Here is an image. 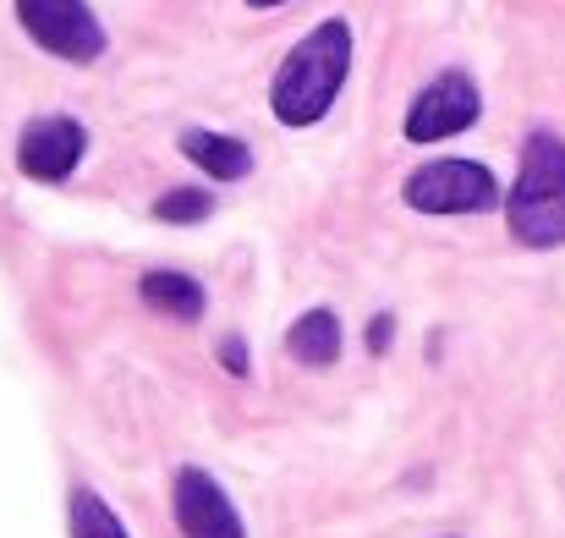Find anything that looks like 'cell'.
Returning <instances> with one entry per match:
<instances>
[{"instance_id": "cell-1", "label": "cell", "mask_w": 565, "mask_h": 538, "mask_svg": "<svg viewBox=\"0 0 565 538\" xmlns=\"http://www.w3.org/2000/svg\"><path fill=\"white\" fill-rule=\"evenodd\" d=\"M352 55H358V39H352L347 17H330L308 39H297L269 88V110L280 116V127H313L347 88Z\"/></svg>"}, {"instance_id": "cell-2", "label": "cell", "mask_w": 565, "mask_h": 538, "mask_svg": "<svg viewBox=\"0 0 565 538\" xmlns=\"http://www.w3.org/2000/svg\"><path fill=\"white\" fill-rule=\"evenodd\" d=\"M505 225L522 247H565V138L539 127L522 144V171L505 192Z\"/></svg>"}, {"instance_id": "cell-3", "label": "cell", "mask_w": 565, "mask_h": 538, "mask_svg": "<svg viewBox=\"0 0 565 538\" xmlns=\"http://www.w3.org/2000/svg\"><path fill=\"white\" fill-rule=\"evenodd\" d=\"M417 214H478L500 203V181L478 160H428L406 177L401 192Z\"/></svg>"}, {"instance_id": "cell-4", "label": "cell", "mask_w": 565, "mask_h": 538, "mask_svg": "<svg viewBox=\"0 0 565 538\" xmlns=\"http://www.w3.org/2000/svg\"><path fill=\"white\" fill-rule=\"evenodd\" d=\"M17 22L28 28V39L61 61H99L105 55V28L94 17L88 0H17Z\"/></svg>"}, {"instance_id": "cell-5", "label": "cell", "mask_w": 565, "mask_h": 538, "mask_svg": "<svg viewBox=\"0 0 565 538\" xmlns=\"http://www.w3.org/2000/svg\"><path fill=\"white\" fill-rule=\"evenodd\" d=\"M483 110V94L467 72H439L406 110V138L412 144H445L456 133H467Z\"/></svg>"}, {"instance_id": "cell-6", "label": "cell", "mask_w": 565, "mask_h": 538, "mask_svg": "<svg viewBox=\"0 0 565 538\" xmlns=\"http://www.w3.org/2000/svg\"><path fill=\"white\" fill-rule=\"evenodd\" d=\"M83 155H88V133L72 116H39L17 138V166L33 181H66Z\"/></svg>"}, {"instance_id": "cell-7", "label": "cell", "mask_w": 565, "mask_h": 538, "mask_svg": "<svg viewBox=\"0 0 565 538\" xmlns=\"http://www.w3.org/2000/svg\"><path fill=\"white\" fill-rule=\"evenodd\" d=\"M171 511H177V528L188 538H247L231 495L203 467H182L171 478Z\"/></svg>"}, {"instance_id": "cell-8", "label": "cell", "mask_w": 565, "mask_h": 538, "mask_svg": "<svg viewBox=\"0 0 565 538\" xmlns=\"http://www.w3.org/2000/svg\"><path fill=\"white\" fill-rule=\"evenodd\" d=\"M182 155H188L198 171H209V177L220 181H242L253 171V149L242 144V138H225V133H209V127H182Z\"/></svg>"}, {"instance_id": "cell-9", "label": "cell", "mask_w": 565, "mask_h": 538, "mask_svg": "<svg viewBox=\"0 0 565 538\" xmlns=\"http://www.w3.org/2000/svg\"><path fill=\"white\" fill-rule=\"evenodd\" d=\"M138 297L154 308V314H166V319H203V286L182 275V270H149L143 281H138Z\"/></svg>"}, {"instance_id": "cell-10", "label": "cell", "mask_w": 565, "mask_h": 538, "mask_svg": "<svg viewBox=\"0 0 565 538\" xmlns=\"http://www.w3.org/2000/svg\"><path fill=\"white\" fill-rule=\"evenodd\" d=\"M286 352L297 362H308V368H330V362L341 358V319H335L330 308L302 314V319L286 330Z\"/></svg>"}, {"instance_id": "cell-11", "label": "cell", "mask_w": 565, "mask_h": 538, "mask_svg": "<svg viewBox=\"0 0 565 538\" xmlns=\"http://www.w3.org/2000/svg\"><path fill=\"white\" fill-rule=\"evenodd\" d=\"M72 538H132V534L121 528V517L94 489H72Z\"/></svg>"}, {"instance_id": "cell-12", "label": "cell", "mask_w": 565, "mask_h": 538, "mask_svg": "<svg viewBox=\"0 0 565 538\" xmlns=\"http://www.w3.org/2000/svg\"><path fill=\"white\" fill-rule=\"evenodd\" d=\"M154 214L171 220V225H177V220L192 225V220H209V214H214V198H209L203 187H177V192H166V198L154 203Z\"/></svg>"}, {"instance_id": "cell-13", "label": "cell", "mask_w": 565, "mask_h": 538, "mask_svg": "<svg viewBox=\"0 0 565 538\" xmlns=\"http://www.w3.org/2000/svg\"><path fill=\"white\" fill-rule=\"evenodd\" d=\"M220 362L231 368V373H247V347L231 336V341H220Z\"/></svg>"}, {"instance_id": "cell-14", "label": "cell", "mask_w": 565, "mask_h": 538, "mask_svg": "<svg viewBox=\"0 0 565 538\" xmlns=\"http://www.w3.org/2000/svg\"><path fill=\"white\" fill-rule=\"evenodd\" d=\"M390 330H395V319H390V314H379L374 325H369V347H374V352L390 347Z\"/></svg>"}, {"instance_id": "cell-15", "label": "cell", "mask_w": 565, "mask_h": 538, "mask_svg": "<svg viewBox=\"0 0 565 538\" xmlns=\"http://www.w3.org/2000/svg\"><path fill=\"white\" fill-rule=\"evenodd\" d=\"M247 6H286V0H247Z\"/></svg>"}]
</instances>
